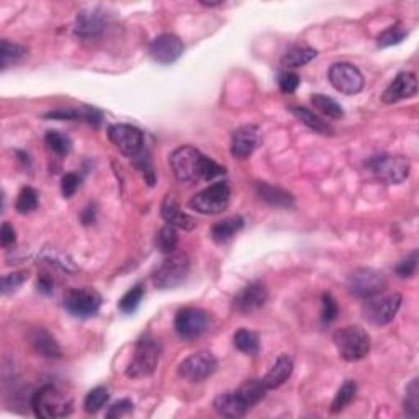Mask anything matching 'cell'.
<instances>
[{"mask_svg":"<svg viewBox=\"0 0 419 419\" xmlns=\"http://www.w3.org/2000/svg\"><path fill=\"white\" fill-rule=\"evenodd\" d=\"M30 404L36 418L55 419L72 413V399L55 385H45L32 394Z\"/></svg>","mask_w":419,"mask_h":419,"instance_id":"cell-1","label":"cell"},{"mask_svg":"<svg viewBox=\"0 0 419 419\" xmlns=\"http://www.w3.org/2000/svg\"><path fill=\"white\" fill-rule=\"evenodd\" d=\"M160 359V344L153 336L144 334L135 345L133 357H131L125 375L128 378H141L154 373Z\"/></svg>","mask_w":419,"mask_h":419,"instance_id":"cell-2","label":"cell"},{"mask_svg":"<svg viewBox=\"0 0 419 419\" xmlns=\"http://www.w3.org/2000/svg\"><path fill=\"white\" fill-rule=\"evenodd\" d=\"M334 345L341 357L348 362H357L367 357L370 350V338L367 331L359 326H345L334 333Z\"/></svg>","mask_w":419,"mask_h":419,"instance_id":"cell-3","label":"cell"},{"mask_svg":"<svg viewBox=\"0 0 419 419\" xmlns=\"http://www.w3.org/2000/svg\"><path fill=\"white\" fill-rule=\"evenodd\" d=\"M205 156L193 146H182L170 154V169L179 182L192 184L202 180Z\"/></svg>","mask_w":419,"mask_h":419,"instance_id":"cell-4","label":"cell"},{"mask_svg":"<svg viewBox=\"0 0 419 419\" xmlns=\"http://www.w3.org/2000/svg\"><path fill=\"white\" fill-rule=\"evenodd\" d=\"M190 272V259L185 252H172L163 261V264L154 272V285L160 290H169L179 287L187 279Z\"/></svg>","mask_w":419,"mask_h":419,"instance_id":"cell-5","label":"cell"},{"mask_svg":"<svg viewBox=\"0 0 419 419\" xmlns=\"http://www.w3.org/2000/svg\"><path fill=\"white\" fill-rule=\"evenodd\" d=\"M230 187L226 182H217L210 185L202 192L193 195L192 200L188 202V207L195 212L203 213V215H218V213L225 212L230 205Z\"/></svg>","mask_w":419,"mask_h":419,"instance_id":"cell-6","label":"cell"},{"mask_svg":"<svg viewBox=\"0 0 419 419\" xmlns=\"http://www.w3.org/2000/svg\"><path fill=\"white\" fill-rule=\"evenodd\" d=\"M369 169L380 182L387 185H398L404 182L409 175V160L403 156H377L369 160Z\"/></svg>","mask_w":419,"mask_h":419,"instance_id":"cell-7","label":"cell"},{"mask_svg":"<svg viewBox=\"0 0 419 419\" xmlns=\"http://www.w3.org/2000/svg\"><path fill=\"white\" fill-rule=\"evenodd\" d=\"M401 301L403 298L399 294H378L375 296H370L362 308L365 320L375 326L388 324L397 316L399 306H401Z\"/></svg>","mask_w":419,"mask_h":419,"instance_id":"cell-8","label":"cell"},{"mask_svg":"<svg viewBox=\"0 0 419 419\" xmlns=\"http://www.w3.org/2000/svg\"><path fill=\"white\" fill-rule=\"evenodd\" d=\"M387 289V279L380 270L370 269V267H362V269L354 270L349 275L348 290L350 295L357 298H370Z\"/></svg>","mask_w":419,"mask_h":419,"instance_id":"cell-9","label":"cell"},{"mask_svg":"<svg viewBox=\"0 0 419 419\" xmlns=\"http://www.w3.org/2000/svg\"><path fill=\"white\" fill-rule=\"evenodd\" d=\"M102 306V296L90 287L72 289L64 295V308L76 318H90Z\"/></svg>","mask_w":419,"mask_h":419,"instance_id":"cell-10","label":"cell"},{"mask_svg":"<svg viewBox=\"0 0 419 419\" xmlns=\"http://www.w3.org/2000/svg\"><path fill=\"white\" fill-rule=\"evenodd\" d=\"M210 316L200 308H182L177 311L174 320V329L180 339L192 341L202 336L208 329Z\"/></svg>","mask_w":419,"mask_h":419,"instance_id":"cell-11","label":"cell"},{"mask_svg":"<svg viewBox=\"0 0 419 419\" xmlns=\"http://www.w3.org/2000/svg\"><path fill=\"white\" fill-rule=\"evenodd\" d=\"M218 362L215 355L210 352H195L180 362L179 375L184 380H188L192 383H198L212 377L217 372Z\"/></svg>","mask_w":419,"mask_h":419,"instance_id":"cell-12","label":"cell"},{"mask_svg":"<svg viewBox=\"0 0 419 419\" xmlns=\"http://www.w3.org/2000/svg\"><path fill=\"white\" fill-rule=\"evenodd\" d=\"M331 85L344 95H355L364 89V76L357 67L349 62H338L328 72Z\"/></svg>","mask_w":419,"mask_h":419,"instance_id":"cell-13","label":"cell"},{"mask_svg":"<svg viewBox=\"0 0 419 419\" xmlns=\"http://www.w3.org/2000/svg\"><path fill=\"white\" fill-rule=\"evenodd\" d=\"M109 138L111 143L120 149V153H123L126 158L135 159L136 156L143 151L144 135L143 131L136 128V126H131V125L110 126Z\"/></svg>","mask_w":419,"mask_h":419,"instance_id":"cell-14","label":"cell"},{"mask_svg":"<svg viewBox=\"0 0 419 419\" xmlns=\"http://www.w3.org/2000/svg\"><path fill=\"white\" fill-rule=\"evenodd\" d=\"M269 298V290L262 282H251L249 285L242 287L240 294L233 300V311L240 315L256 313L266 305Z\"/></svg>","mask_w":419,"mask_h":419,"instance_id":"cell-15","label":"cell"},{"mask_svg":"<svg viewBox=\"0 0 419 419\" xmlns=\"http://www.w3.org/2000/svg\"><path fill=\"white\" fill-rule=\"evenodd\" d=\"M184 43L170 33L154 38L149 45V55L159 64H172L182 56Z\"/></svg>","mask_w":419,"mask_h":419,"instance_id":"cell-16","label":"cell"},{"mask_svg":"<svg viewBox=\"0 0 419 419\" xmlns=\"http://www.w3.org/2000/svg\"><path fill=\"white\" fill-rule=\"evenodd\" d=\"M261 144V131L254 125L238 128L231 138V154L238 159H247Z\"/></svg>","mask_w":419,"mask_h":419,"instance_id":"cell-17","label":"cell"},{"mask_svg":"<svg viewBox=\"0 0 419 419\" xmlns=\"http://www.w3.org/2000/svg\"><path fill=\"white\" fill-rule=\"evenodd\" d=\"M109 23V15L100 8H90L77 15L74 33L81 38H97L100 36Z\"/></svg>","mask_w":419,"mask_h":419,"instance_id":"cell-18","label":"cell"},{"mask_svg":"<svg viewBox=\"0 0 419 419\" xmlns=\"http://www.w3.org/2000/svg\"><path fill=\"white\" fill-rule=\"evenodd\" d=\"M418 94V79L413 72H401L394 77L392 84L385 89L382 95L383 104H397L399 100L411 99Z\"/></svg>","mask_w":419,"mask_h":419,"instance_id":"cell-19","label":"cell"},{"mask_svg":"<svg viewBox=\"0 0 419 419\" xmlns=\"http://www.w3.org/2000/svg\"><path fill=\"white\" fill-rule=\"evenodd\" d=\"M213 408L223 418H242L251 409L249 403L246 401V398L242 397L240 390L217 397L215 401H213Z\"/></svg>","mask_w":419,"mask_h":419,"instance_id":"cell-20","label":"cell"},{"mask_svg":"<svg viewBox=\"0 0 419 419\" xmlns=\"http://www.w3.org/2000/svg\"><path fill=\"white\" fill-rule=\"evenodd\" d=\"M160 215H163L167 225L179 228V230L192 231L197 226V220L180 210L177 200L172 195H165L164 202L160 205Z\"/></svg>","mask_w":419,"mask_h":419,"instance_id":"cell-21","label":"cell"},{"mask_svg":"<svg viewBox=\"0 0 419 419\" xmlns=\"http://www.w3.org/2000/svg\"><path fill=\"white\" fill-rule=\"evenodd\" d=\"M256 193L259 195L261 200H264L267 205L277 208H290L294 207L295 198L289 190L279 187V185H272L269 182H257L256 184Z\"/></svg>","mask_w":419,"mask_h":419,"instance_id":"cell-22","label":"cell"},{"mask_svg":"<svg viewBox=\"0 0 419 419\" xmlns=\"http://www.w3.org/2000/svg\"><path fill=\"white\" fill-rule=\"evenodd\" d=\"M30 343L33 345V349H35V352L38 355H41V357H46V359L61 357L60 344H57L55 336H53L50 331L43 328L35 329L30 336Z\"/></svg>","mask_w":419,"mask_h":419,"instance_id":"cell-23","label":"cell"},{"mask_svg":"<svg viewBox=\"0 0 419 419\" xmlns=\"http://www.w3.org/2000/svg\"><path fill=\"white\" fill-rule=\"evenodd\" d=\"M291 372H294V360L289 355H280L266 377L262 378V382H264L267 390H275L289 380Z\"/></svg>","mask_w":419,"mask_h":419,"instance_id":"cell-24","label":"cell"},{"mask_svg":"<svg viewBox=\"0 0 419 419\" xmlns=\"http://www.w3.org/2000/svg\"><path fill=\"white\" fill-rule=\"evenodd\" d=\"M245 226V220L241 217H230L225 218V220L218 221L217 225L212 228V240L217 242V245H225V242L231 241L238 233L242 230Z\"/></svg>","mask_w":419,"mask_h":419,"instance_id":"cell-25","label":"cell"},{"mask_svg":"<svg viewBox=\"0 0 419 419\" xmlns=\"http://www.w3.org/2000/svg\"><path fill=\"white\" fill-rule=\"evenodd\" d=\"M290 111L295 115V118H298L301 123L308 126L311 131L320 135H333V128L326 123L324 120H321L318 115H315L313 111L305 109V107H290Z\"/></svg>","mask_w":419,"mask_h":419,"instance_id":"cell-26","label":"cell"},{"mask_svg":"<svg viewBox=\"0 0 419 419\" xmlns=\"http://www.w3.org/2000/svg\"><path fill=\"white\" fill-rule=\"evenodd\" d=\"M233 344H235L238 350H241L242 354L247 355H256L261 349L259 336H257L254 331L249 329L236 331L235 336H233Z\"/></svg>","mask_w":419,"mask_h":419,"instance_id":"cell-27","label":"cell"},{"mask_svg":"<svg viewBox=\"0 0 419 419\" xmlns=\"http://www.w3.org/2000/svg\"><path fill=\"white\" fill-rule=\"evenodd\" d=\"M27 53L28 50L25 46L2 40L0 43V66H2V69H7L8 66L20 62L27 56Z\"/></svg>","mask_w":419,"mask_h":419,"instance_id":"cell-28","label":"cell"},{"mask_svg":"<svg viewBox=\"0 0 419 419\" xmlns=\"http://www.w3.org/2000/svg\"><path fill=\"white\" fill-rule=\"evenodd\" d=\"M355 394H357V385H355L354 380H345L343 387L336 393L333 403H331V413H341L343 409L348 408L350 401L355 398Z\"/></svg>","mask_w":419,"mask_h":419,"instance_id":"cell-29","label":"cell"},{"mask_svg":"<svg viewBox=\"0 0 419 419\" xmlns=\"http://www.w3.org/2000/svg\"><path fill=\"white\" fill-rule=\"evenodd\" d=\"M316 55L315 50H311V48H294V50H290L287 55L282 57V66L285 67H301L305 64H308L310 61H313Z\"/></svg>","mask_w":419,"mask_h":419,"instance_id":"cell-30","label":"cell"},{"mask_svg":"<svg viewBox=\"0 0 419 419\" xmlns=\"http://www.w3.org/2000/svg\"><path fill=\"white\" fill-rule=\"evenodd\" d=\"M177 245L179 236L174 226L167 225L160 228L158 235H156V246H158V249L163 252V254H172V252L177 251Z\"/></svg>","mask_w":419,"mask_h":419,"instance_id":"cell-31","label":"cell"},{"mask_svg":"<svg viewBox=\"0 0 419 419\" xmlns=\"http://www.w3.org/2000/svg\"><path fill=\"white\" fill-rule=\"evenodd\" d=\"M311 102H313V105L321 111V114L329 116V118L333 120L344 118L343 107H341L334 99H331V97L316 94L311 97Z\"/></svg>","mask_w":419,"mask_h":419,"instance_id":"cell-32","label":"cell"},{"mask_svg":"<svg viewBox=\"0 0 419 419\" xmlns=\"http://www.w3.org/2000/svg\"><path fill=\"white\" fill-rule=\"evenodd\" d=\"M109 398H110L109 390H107L105 387H97L94 390H90L84 399L85 413H89V414L99 413L100 409L105 406V403L109 401Z\"/></svg>","mask_w":419,"mask_h":419,"instance_id":"cell-33","label":"cell"},{"mask_svg":"<svg viewBox=\"0 0 419 419\" xmlns=\"http://www.w3.org/2000/svg\"><path fill=\"white\" fill-rule=\"evenodd\" d=\"M144 296V287L141 284H136L133 289H130L126 294L123 295V298L120 300V311L125 315H131L135 313L136 308H138L141 301H143Z\"/></svg>","mask_w":419,"mask_h":419,"instance_id":"cell-34","label":"cell"},{"mask_svg":"<svg viewBox=\"0 0 419 419\" xmlns=\"http://www.w3.org/2000/svg\"><path fill=\"white\" fill-rule=\"evenodd\" d=\"M45 143L50 151L57 156H67L72 149L71 139L66 135L60 133V131H48L45 136Z\"/></svg>","mask_w":419,"mask_h":419,"instance_id":"cell-35","label":"cell"},{"mask_svg":"<svg viewBox=\"0 0 419 419\" xmlns=\"http://www.w3.org/2000/svg\"><path fill=\"white\" fill-rule=\"evenodd\" d=\"M404 414L409 418L419 416V382L418 378H413V382L406 387V397L403 403Z\"/></svg>","mask_w":419,"mask_h":419,"instance_id":"cell-36","label":"cell"},{"mask_svg":"<svg viewBox=\"0 0 419 419\" xmlns=\"http://www.w3.org/2000/svg\"><path fill=\"white\" fill-rule=\"evenodd\" d=\"M38 207V193L32 187H25L20 190L18 193L17 202H15V210L20 215H27V213H32L33 210Z\"/></svg>","mask_w":419,"mask_h":419,"instance_id":"cell-37","label":"cell"},{"mask_svg":"<svg viewBox=\"0 0 419 419\" xmlns=\"http://www.w3.org/2000/svg\"><path fill=\"white\" fill-rule=\"evenodd\" d=\"M408 32L404 30L401 25H393L385 30L383 33H380L378 38H377V45L380 48H388V46H393V45H398V43H401L404 38H406Z\"/></svg>","mask_w":419,"mask_h":419,"instance_id":"cell-38","label":"cell"},{"mask_svg":"<svg viewBox=\"0 0 419 419\" xmlns=\"http://www.w3.org/2000/svg\"><path fill=\"white\" fill-rule=\"evenodd\" d=\"M416 269H418V251L414 249L413 252H409V254L404 257L397 267H394V272H397V275L401 277V279H408V277H413L416 274Z\"/></svg>","mask_w":419,"mask_h":419,"instance_id":"cell-39","label":"cell"},{"mask_svg":"<svg viewBox=\"0 0 419 419\" xmlns=\"http://www.w3.org/2000/svg\"><path fill=\"white\" fill-rule=\"evenodd\" d=\"M27 272H13V274L4 275L2 279V294L11 295L13 291L18 290V287L23 285V282L27 280Z\"/></svg>","mask_w":419,"mask_h":419,"instance_id":"cell-40","label":"cell"},{"mask_svg":"<svg viewBox=\"0 0 419 419\" xmlns=\"http://www.w3.org/2000/svg\"><path fill=\"white\" fill-rule=\"evenodd\" d=\"M321 305H323V310H321V318H323L324 323H333V321L338 318L339 308L336 300L331 296V294H323V298H321Z\"/></svg>","mask_w":419,"mask_h":419,"instance_id":"cell-41","label":"cell"},{"mask_svg":"<svg viewBox=\"0 0 419 419\" xmlns=\"http://www.w3.org/2000/svg\"><path fill=\"white\" fill-rule=\"evenodd\" d=\"M300 85V77L295 72H282L279 76V87L284 94H294Z\"/></svg>","mask_w":419,"mask_h":419,"instance_id":"cell-42","label":"cell"},{"mask_svg":"<svg viewBox=\"0 0 419 419\" xmlns=\"http://www.w3.org/2000/svg\"><path fill=\"white\" fill-rule=\"evenodd\" d=\"M133 406H135V404L131 403L130 399H120V401L114 403L109 408V411H107V418L116 419V418L126 416V414L133 413Z\"/></svg>","mask_w":419,"mask_h":419,"instance_id":"cell-43","label":"cell"},{"mask_svg":"<svg viewBox=\"0 0 419 419\" xmlns=\"http://www.w3.org/2000/svg\"><path fill=\"white\" fill-rule=\"evenodd\" d=\"M81 185V177L77 174H66L61 180V192L66 198H71Z\"/></svg>","mask_w":419,"mask_h":419,"instance_id":"cell-44","label":"cell"},{"mask_svg":"<svg viewBox=\"0 0 419 419\" xmlns=\"http://www.w3.org/2000/svg\"><path fill=\"white\" fill-rule=\"evenodd\" d=\"M225 172H226V169L223 167V165L217 164L215 160L205 158L202 180H215L217 177H221V175H225Z\"/></svg>","mask_w":419,"mask_h":419,"instance_id":"cell-45","label":"cell"},{"mask_svg":"<svg viewBox=\"0 0 419 419\" xmlns=\"http://www.w3.org/2000/svg\"><path fill=\"white\" fill-rule=\"evenodd\" d=\"M48 261L51 262V264H55V266H57V267H61L62 270H66V272H74L76 270V266H74V262H72L69 257H66L64 254H60V252H55L53 251L50 256L46 257Z\"/></svg>","mask_w":419,"mask_h":419,"instance_id":"cell-46","label":"cell"},{"mask_svg":"<svg viewBox=\"0 0 419 419\" xmlns=\"http://www.w3.org/2000/svg\"><path fill=\"white\" fill-rule=\"evenodd\" d=\"M15 230H13L11 223H4L2 230H0V242H2L4 247H11L12 245H15Z\"/></svg>","mask_w":419,"mask_h":419,"instance_id":"cell-47","label":"cell"},{"mask_svg":"<svg viewBox=\"0 0 419 419\" xmlns=\"http://www.w3.org/2000/svg\"><path fill=\"white\" fill-rule=\"evenodd\" d=\"M38 290L45 295H51L53 294V280L48 275H40L38 277Z\"/></svg>","mask_w":419,"mask_h":419,"instance_id":"cell-48","label":"cell"},{"mask_svg":"<svg viewBox=\"0 0 419 419\" xmlns=\"http://www.w3.org/2000/svg\"><path fill=\"white\" fill-rule=\"evenodd\" d=\"M81 220H82V223H84V225H92V223L95 221V210H94V207H87L84 212H82Z\"/></svg>","mask_w":419,"mask_h":419,"instance_id":"cell-49","label":"cell"},{"mask_svg":"<svg viewBox=\"0 0 419 419\" xmlns=\"http://www.w3.org/2000/svg\"><path fill=\"white\" fill-rule=\"evenodd\" d=\"M203 6H207V7H215V6H220L221 2H202Z\"/></svg>","mask_w":419,"mask_h":419,"instance_id":"cell-50","label":"cell"}]
</instances>
